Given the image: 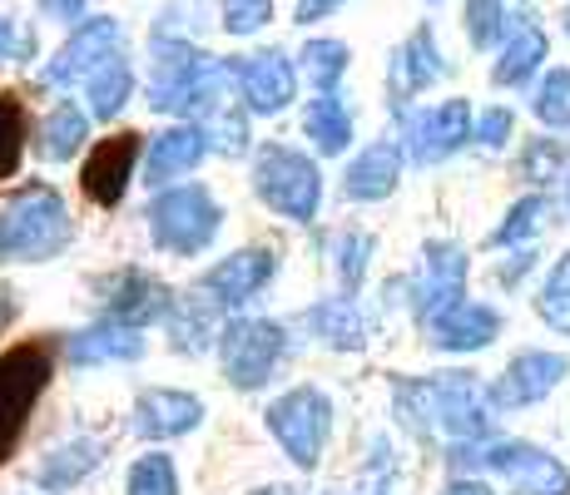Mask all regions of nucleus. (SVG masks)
Segmentation results:
<instances>
[{"label":"nucleus","mask_w":570,"mask_h":495,"mask_svg":"<svg viewBox=\"0 0 570 495\" xmlns=\"http://www.w3.org/2000/svg\"><path fill=\"white\" fill-rule=\"evenodd\" d=\"M70 234L75 228L65 198L46 184H30L0 214V263H46L70 248Z\"/></svg>","instance_id":"nucleus-3"},{"label":"nucleus","mask_w":570,"mask_h":495,"mask_svg":"<svg viewBox=\"0 0 570 495\" xmlns=\"http://www.w3.org/2000/svg\"><path fill=\"white\" fill-rule=\"evenodd\" d=\"M208 145H214L218 154H244L248 135H244V115H234V109H208V125H204Z\"/></svg>","instance_id":"nucleus-40"},{"label":"nucleus","mask_w":570,"mask_h":495,"mask_svg":"<svg viewBox=\"0 0 570 495\" xmlns=\"http://www.w3.org/2000/svg\"><path fill=\"white\" fill-rule=\"evenodd\" d=\"M214 313L218 303L204 293L184 297L179 307H169V333H174V347L179 352H204V343L214 337Z\"/></svg>","instance_id":"nucleus-29"},{"label":"nucleus","mask_w":570,"mask_h":495,"mask_svg":"<svg viewBox=\"0 0 570 495\" xmlns=\"http://www.w3.org/2000/svg\"><path fill=\"white\" fill-rule=\"evenodd\" d=\"M452 471H487L511 495H570V466L535 442L517 436H487V442L452 446Z\"/></svg>","instance_id":"nucleus-2"},{"label":"nucleus","mask_w":570,"mask_h":495,"mask_svg":"<svg viewBox=\"0 0 570 495\" xmlns=\"http://www.w3.org/2000/svg\"><path fill=\"white\" fill-rule=\"evenodd\" d=\"M546 60V30L541 26H517L507 40V50H501L497 70H491V80L501 85V90H511V85H525L535 70H541Z\"/></svg>","instance_id":"nucleus-27"},{"label":"nucleus","mask_w":570,"mask_h":495,"mask_svg":"<svg viewBox=\"0 0 570 495\" xmlns=\"http://www.w3.org/2000/svg\"><path fill=\"white\" fill-rule=\"evenodd\" d=\"M0 55H10V60H26V55H36V36H20L10 20H0Z\"/></svg>","instance_id":"nucleus-44"},{"label":"nucleus","mask_w":570,"mask_h":495,"mask_svg":"<svg viewBox=\"0 0 570 495\" xmlns=\"http://www.w3.org/2000/svg\"><path fill=\"white\" fill-rule=\"evenodd\" d=\"M466 273H471L466 248L446 244V238L426 244L422 248V263H416V278L407 283L416 323H432L436 313H446L452 303H462V297H466Z\"/></svg>","instance_id":"nucleus-11"},{"label":"nucleus","mask_w":570,"mask_h":495,"mask_svg":"<svg viewBox=\"0 0 570 495\" xmlns=\"http://www.w3.org/2000/svg\"><path fill=\"white\" fill-rule=\"evenodd\" d=\"M397 179H402V149L392 145V139H377V145L363 149L347 164L343 194L353 198V204H377V198H387L397 189Z\"/></svg>","instance_id":"nucleus-21"},{"label":"nucleus","mask_w":570,"mask_h":495,"mask_svg":"<svg viewBox=\"0 0 570 495\" xmlns=\"http://www.w3.org/2000/svg\"><path fill=\"white\" fill-rule=\"evenodd\" d=\"M228 80H234V70L218 65L214 55L164 40L155 85H149V105L164 109V115H208V109H218L228 99Z\"/></svg>","instance_id":"nucleus-4"},{"label":"nucleus","mask_w":570,"mask_h":495,"mask_svg":"<svg viewBox=\"0 0 570 495\" xmlns=\"http://www.w3.org/2000/svg\"><path fill=\"white\" fill-rule=\"evenodd\" d=\"M303 60H308V75L317 80V90L333 95V85L347 75V60H353V55H347L343 40H308Z\"/></svg>","instance_id":"nucleus-38"},{"label":"nucleus","mask_w":570,"mask_h":495,"mask_svg":"<svg viewBox=\"0 0 570 495\" xmlns=\"http://www.w3.org/2000/svg\"><path fill=\"white\" fill-rule=\"evenodd\" d=\"M129 495H179V476H174V461L149 451L145 461H135L129 471Z\"/></svg>","instance_id":"nucleus-39"},{"label":"nucleus","mask_w":570,"mask_h":495,"mask_svg":"<svg viewBox=\"0 0 570 495\" xmlns=\"http://www.w3.org/2000/svg\"><path fill=\"white\" fill-rule=\"evenodd\" d=\"M254 495H283V491H254Z\"/></svg>","instance_id":"nucleus-51"},{"label":"nucleus","mask_w":570,"mask_h":495,"mask_svg":"<svg viewBox=\"0 0 570 495\" xmlns=\"http://www.w3.org/2000/svg\"><path fill=\"white\" fill-rule=\"evenodd\" d=\"M26 139H30V119H26V105L16 95H0V179L20 169L26 159Z\"/></svg>","instance_id":"nucleus-32"},{"label":"nucleus","mask_w":570,"mask_h":495,"mask_svg":"<svg viewBox=\"0 0 570 495\" xmlns=\"http://www.w3.org/2000/svg\"><path fill=\"white\" fill-rule=\"evenodd\" d=\"M303 129H308V139L323 154H343L347 139H353V115H347V105L337 95H317L308 105V119H303Z\"/></svg>","instance_id":"nucleus-28"},{"label":"nucleus","mask_w":570,"mask_h":495,"mask_svg":"<svg viewBox=\"0 0 570 495\" xmlns=\"http://www.w3.org/2000/svg\"><path fill=\"white\" fill-rule=\"evenodd\" d=\"M466 139H476V119H471L466 99H442L432 109H412L402 115V149L412 164H442L456 149H466Z\"/></svg>","instance_id":"nucleus-10"},{"label":"nucleus","mask_w":570,"mask_h":495,"mask_svg":"<svg viewBox=\"0 0 570 495\" xmlns=\"http://www.w3.org/2000/svg\"><path fill=\"white\" fill-rule=\"evenodd\" d=\"M551 214H556L551 194H525V198H517V204L507 208V218L491 228L487 244L491 248H525L546 224H551Z\"/></svg>","instance_id":"nucleus-26"},{"label":"nucleus","mask_w":570,"mask_h":495,"mask_svg":"<svg viewBox=\"0 0 570 495\" xmlns=\"http://www.w3.org/2000/svg\"><path fill=\"white\" fill-rule=\"evenodd\" d=\"M308 327L337 352H363L367 347V323H363V313H357L353 297H327V303H317L308 313Z\"/></svg>","instance_id":"nucleus-25"},{"label":"nucleus","mask_w":570,"mask_h":495,"mask_svg":"<svg viewBox=\"0 0 570 495\" xmlns=\"http://www.w3.org/2000/svg\"><path fill=\"white\" fill-rule=\"evenodd\" d=\"M531 268H535V253L531 248H517V253H511V263H501V268H497V283H501V288H517V283Z\"/></svg>","instance_id":"nucleus-43"},{"label":"nucleus","mask_w":570,"mask_h":495,"mask_svg":"<svg viewBox=\"0 0 570 495\" xmlns=\"http://www.w3.org/2000/svg\"><path fill=\"white\" fill-rule=\"evenodd\" d=\"M288 352V333L268 317H238L218 333V357H224V377L238 392H258L273 377V367Z\"/></svg>","instance_id":"nucleus-9"},{"label":"nucleus","mask_w":570,"mask_h":495,"mask_svg":"<svg viewBox=\"0 0 570 495\" xmlns=\"http://www.w3.org/2000/svg\"><path fill=\"white\" fill-rule=\"evenodd\" d=\"M50 372H55V357L46 343H20L0 352V466L16 456L40 392L50 387Z\"/></svg>","instance_id":"nucleus-5"},{"label":"nucleus","mask_w":570,"mask_h":495,"mask_svg":"<svg viewBox=\"0 0 570 495\" xmlns=\"http://www.w3.org/2000/svg\"><path fill=\"white\" fill-rule=\"evenodd\" d=\"M40 10H46L50 20H80L85 16V0H40Z\"/></svg>","instance_id":"nucleus-45"},{"label":"nucleus","mask_w":570,"mask_h":495,"mask_svg":"<svg viewBox=\"0 0 570 495\" xmlns=\"http://www.w3.org/2000/svg\"><path fill=\"white\" fill-rule=\"evenodd\" d=\"M135 159H139V135H115V139H105V145L95 149L90 159H85V174H80V184H85V194H90V204L115 208L119 198H125V189H129Z\"/></svg>","instance_id":"nucleus-18"},{"label":"nucleus","mask_w":570,"mask_h":495,"mask_svg":"<svg viewBox=\"0 0 570 495\" xmlns=\"http://www.w3.org/2000/svg\"><path fill=\"white\" fill-rule=\"evenodd\" d=\"M511 129H517V115H511L507 105H491L487 115L476 119V145L481 149H501L511 139Z\"/></svg>","instance_id":"nucleus-42"},{"label":"nucleus","mask_w":570,"mask_h":495,"mask_svg":"<svg viewBox=\"0 0 570 495\" xmlns=\"http://www.w3.org/2000/svg\"><path fill=\"white\" fill-rule=\"evenodd\" d=\"M109 55H119V26H115V20H85V26L60 46V55L46 65V80L50 85L90 80Z\"/></svg>","instance_id":"nucleus-16"},{"label":"nucleus","mask_w":570,"mask_h":495,"mask_svg":"<svg viewBox=\"0 0 570 495\" xmlns=\"http://www.w3.org/2000/svg\"><path fill=\"white\" fill-rule=\"evenodd\" d=\"M238 85H244V99L254 115H278V109L293 99V90H298V75H293L288 55L263 50V55H248L244 60Z\"/></svg>","instance_id":"nucleus-19"},{"label":"nucleus","mask_w":570,"mask_h":495,"mask_svg":"<svg viewBox=\"0 0 570 495\" xmlns=\"http://www.w3.org/2000/svg\"><path fill=\"white\" fill-rule=\"evenodd\" d=\"M531 109L546 129H570V65L551 70L531 95Z\"/></svg>","instance_id":"nucleus-35"},{"label":"nucleus","mask_w":570,"mask_h":495,"mask_svg":"<svg viewBox=\"0 0 570 495\" xmlns=\"http://www.w3.org/2000/svg\"><path fill=\"white\" fill-rule=\"evenodd\" d=\"M570 377V357L566 352H546V347H525L507 362L497 382H491V402L497 412H521V406H541L561 382Z\"/></svg>","instance_id":"nucleus-12"},{"label":"nucleus","mask_w":570,"mask_h":495,"mask_svg":"<svg viewBox=\"0 0 570 495\" xmlns=\"http://www.w3.org/2000/svg\"><path fill=\"white\" fill-rule=\"evenodd\" d=\"M566 208H570V174H566Z\"/></svg>","instance_id":"nucleus-49"},{"label":"nucleus","mask_w":570,"mask_h":495,"mask_svg":"<svg viewBox=\"0 0 570 495\" xmlns=\"http://www.w3.org/2000/svg\"><path fill=\"white\" fill-rule=\"evenodd\" d=\"M10 317H16V293H10L6 283H0V327H6Z\"/></svg>","instance_id":"nucleus-48"},{"label":"nucleus","mask_w":570,"mask_h":495,"mask_svg":"<svg viewBox=\"0 0 570 495\" xmlns=\"http://www.w3.org/2000/svg\"><path fill=\"white\" fill-rule=\"evenodd\" d=\"M100 442L95 436H75V442H65V446H55L46 461H40V471H36V486L40 491H70V486H80L85 476H90L95 466H100Z\"/></svg>","instance_id":"nucleus-24"},{"label":"nucleus","mask_w":570,"mask_h":495,"mask_svg":"<svg viewBox=\"0 0 570 495\" xmlns=\"http://www.w3.org/2000/svg\"><path fill=\"white\" fill-rule=\"evenodd\" d=\"M337 6H343V0H298V20H323V16H333Z\"/></svg>","instance_id":"nucleus-46"},{"label":"nucleus","mask_w":570,"mask_h":495,"mask_svg":"<svg viewBox=\"0 0 570 495\" xmlns=\"http://www.w3.org/2000/svg\"><path fill=\"white\" fill-rule=\"evenodd\" d=\"M278 273V253L273 248H244L234 258H224L218 268H208L199 278V293L214 297L218 307H244L268 288V278Z\"/></svg>","instance_id":"nucleus-14"},{"label":"nucleus","mask_w":570,"mask_h":495,"mask_svg":"<svg viewBox=\"0 0 570 495\" xmlns=\"http://www.w3.org/2000/svg\"><path fill=\"white\" fill-rule=\"evenodd\" d=\"M100 297H105L109 323H125V327L159 323V317H169V307H174V293L139 268H125V273H115V278H105Z\"/></svg>","instance_id":"nucleus-15"},{"label":"nucleus","mask_w":570,"mask_h":495,"mask_svg":"<svg viewBox=\"0 0 570 495\" xmlns=\"http://www.w3.org/2000/svg\"><path fill=\"white\" fill-rule=\"evenodd\" d=\"M442 495H497V491H491L487 481H476V476H456V481H452V486H446Z\"/></svg>","instance_id":"nucleus-47"},{"label":"nucleus","mask_w":570,"mask_h":495,"mask_svg":"<svg viewBox=\"0 0 570 495\" xmlns=\"http://www.w3.org/2000/svg\"><path fill=\"white\" fill-rule=\"evenodd\" d=\"M268 16H273V0H224V26L234 36H254Z\"/></svg>","instance_id":"nucleus-41"},{"label":"nucleus","mask_w":570,"mask_h":495,"mask_svg":"<svg viewBox=\"0 0 570 495\" xmlns=\"http://www.w3.org/2000/svg\"><path fill=\"white\" fill-rule=\"evenodd\" d=\"M561 20H566V36H570V10H566V16H561Z\"/></svg>","instance_id":"nucleus-50"},{"label":"nucleus","mask_w":570,"mask_h":495,"mask_svg":"<svg viewBox=\"0 0 570 495\" xmlns=\"http://www.w3.org/2000/svg\"><path fill=\"white\" fill-rule=\"evenodd\" d=\"M442 75H446V65H442V50H436L432 26H416L412 36L392 50V105L407 115V99L432 90Z\"/></svg>","instance_id":"nucleus-17"},{"label":"nucleus","mask_w":570,"mask_h":495,"mask_svg":"<svg viewBox=\"0 0 570 495\" xmlns=\"http://www.w3.org/2000/svg\"><path fill=\"white\" fill-rule=\"evenodd\" d=\"M129 85H135V75H129V60H125V55H109L100 70L85 80V90H90V109L100 119L119 115V109H125V99H129Z\"/></svg>","instance_id":"nucleus-30"},{"label":"nucleus","mask_w":570,"mask_h":495,"mask_svg":"<svg viewBox=\"0 0 570 495\" xmlns=\"http://www.w3.org/2000/svg\"><path fill=\"white\" fill-rule=\"evenodd\" d=\"M372 248H377V244H372V234H363V228H347V234H337V238H333L337 278H343V288H347V293H357V288H363Z\"/></svg>","instance_id":"nucleus-37"},{"label":"nucleus","mask_w":570,"mask_h":495,"mask_svg":"<svg viewBox=\"0 0 570 495\" xmlns=\"http://www.w3.org/2000/svg\"><path fill=\"white\" fill-rule=\"evenodd\" d=\"M535 313H541V323L551 327V333L570 337V253H561L556 268L546 273L541 293H535Z\"/></svg>","instance_id":"nucleus-31"},{"label":"nucleus","mask_w":570,"mask_h":495,"mask_svg":"<svg viewBox=\"0 0 570 495\" xmlns=\"http://www.w3.org/2000/svg\"><path fill=\"white\" fill-rule=\"evenodd\" d=\"M208 154V135L199 125H179V129H164L155 139V149H149V169L145 179L149 184H169L179 179V174H189L194 164H199Z\"/></svg>","instance_id":"nucleus-23"},{"label":"nucleus","mask_w":570,"mask_h":495,"mask_svg":"<svg viewBox=\"0 0 570 495\" xmlns=\"http://www.w3.org/2000/svg\"><path fill=\"white\" fill-rule=\"evenodd\" d=\"M466 40L476 50H491L497 40H511L507 0H466Z\"/></svg>","instance_id":"nucleus-36"},{"label":"nucleus","mask_w":570,"mask_h":495,"mask_svg":"<svg viewBox=\"0 0 570 495\" xmlns=\"http://www.w3.org/2000/svg\"><path fill=\"white\" fill-rule=\"evenodd\" d=\"M145 352V337L139 327H125V323H95L85 333H75L65 343V357L75 367H100V362H135Z\"/></svg>","instance_id":"nucleus-22"},{"label":"nucleus","mask_w":570,"mask_h":495,"mask_svg":"<svg viewBox=\"0 0 570 495\" xmlns=\"http://www.w3.org/2000/svg\"><path fill=\"white\" fill-rule=\"evenodd\" d=\"M85 145V115L75 105H55L46 129H40V154L46 159H70Z\"/></svg>","instance_id":"nucleus-33"},{"label":"nucleus","mask_w":570,"mask_h":495,"mask_svg":"<svg viewBox=\"0 0 570 495\" xmlns=\"http://www.w3.org/2000/svg\"><path fill=\"white\" fill-rule=\"evenodd\" d=\"M268 432L278 436V446L288 451L293 466L313 471L323 461L327 436H333V406L317 387H293L268 406Z\"/></svg>","instance_id":"nucleus-8"},{"label":"nucleus","mask_w":570,"mask_h":495,"mask_svg":"<svg viewBox=\"0 0 570 495\" xmlns=\"http://www.w3.org/2000/svg\"><path fill=\"white\" fill-rule=\"evenodd\" d=\"M570 169V145L566 139H531V145L521 149V179L535 184V189H546L551 179H561Z\"/></svg>","instance_id":"nucleus-34"},{"label":"nucleus","mask_w":570,"mask_h":495,"mask_svg":"<svg viewBox=\"0 0 570 495\" xmlns=\"http://www.w3.org/2000/svg\"><path fill=\"white\" fill-rule=\"evenodd\" d=\"M397 416L416 436H446L452 446L497 436V402L471 372H436V377L397 382Z\"/></svg>","instance_id":"nucleus-1"},{"label":"nucleus","mask_w":570,"mask_h":495,"mask_svg":"<svg viewBox=\"0 0 570 495\" xmlns=\"http://www.w3.org/2000/svg\"><path fill=\"white\" fill-rule=\"evenodd\" d=\"M204 422V402L189 392H145L135 406V426L149 442H169V436H184Z\"/></svg>","instance_id":"nucleus-20"},{"label":"nucleus","mask_w":570,"mask_h":495,"mask_svg":"<svg viewBox=\"0 0 570 495\" xmlns=\"http://www.w3.org/2000/svg\"><path fill=\"white\" fill-rule=\"evenodd\" d=\"M254 189L263 204L278 208L283 218L308 224V218H317V204H323V174H317V164L308 154L268 145L254 164Z\"/></svg>","instance_id":"nucleus-7"},{"label":"nucleus","mask_w":570,"mask_h":495,"mask_svg":"<svg viewBox=\"0 0 570 495\" xmlns=\"http://www.w3.org/2000/svg\"><path fill=\"white\" fill-rule=\"evenodd\" d=\"M426 327V343L436 352H456V357H466V352H487L491 343L501 337V313L491 303H476V297H462V303H452L446 313H436Z\"/></svg>","instance_id":"nucleus-13"},{"label":"nucleus","mask_w":570,"mask_h":495,"mask_svg":"<svg viewBox=\"0 0 570 495\" xmlns=\"http://www.w3.org/2000/svg\"><path fill=\"white\" fill-rule=\"evenodd\" d=\"M149 234L164 253H204L218 238V224H224V208L214 204V194L199 189V184H184V189H169L149 204Z\"/></svg>","instance_id":"nucleus-6"}]
</instances>
